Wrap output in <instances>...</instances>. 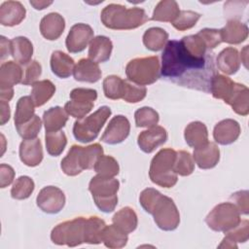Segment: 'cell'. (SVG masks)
I'll list each match as a JSON object with an SVG mask.
<instances>
[{
    "mask_svg": "<svg viewBox=\"0 0 249 249\" xmlns=\"http://www.w3.org/2000/svg\"><path fill=\"white\" fill-rule=\"evenodd\" d=\"M217 74L215 54L209 51L203 56L189 53L181 41H167L161 53L160 76L177 86L210 92L211 82Z\"/></svg>",
    "mask_w": 249,
    "mask_h": 249,
    "instance_id": "cell-1",
    "label": "cell"
},
{
    "mask_svg": "<svg viewBox=\"0 0 249 249\" xmlns=\"http://www.w3.org/2000/svg\"><path fill=\"white\" fill-rule=\"evenodd\" d=\"M104 26L114 30H129L143 25L149 20L146 12L138 7L127 9L120 4H109L101 12Z\"/></svg>",
    "mask_w": 249,
    "mask_h": 249,
    "instance_id": "cell-2",
    "label": "cell"
},
{
    "mask_svg": "<svg viewBox=\"0 0 249 249\" xmlns=\"http://www.w3.org/2000/svg\"><path fill=\"white\" fill-rule=\"evenodd\" d=\"M176 151L171 148L161 149L152 159L149 177L151 181L162 188H172L178 180L173 170Z\"/></svg>",
    "mask_w": 249,
    "mask_h": 249,
    "instance_id": "cell-3",
    "label": "cell"
},
{
    "mask_svg": "<svg viewBox=\"0 0 249 249\" xmlns=\"http://www.w3.org/2000/svg\"><path fill=\"white\" fill-rule=\"evenodd\" d=\"M120 183L115 177H103L96 175L91 178L89 184V191L90 192L95 205L102 212L110 213L115 210L118 203L117 193L119 191Z\"/></svg>",
    "mask_w": 249,
    "mask_h": 249,
    "instance_id": "cell-4",
    "label": "cell"
},
{
    "mask_svg": "<svg viewBox=\"0 0 249 249\" xmlns=\"http://www.w3.org/2000/svg\"><path fill=\"white\" fill-rule=\"evenodd\" d=\"M125 75L128 81L139 86L154 84L160 76L159 57L145 56L130 60L125 66Z\"/></svg>",
    "mask_w": 249,
    "mask_h": 249,
    "instance_id": "cell-5",
    "label": "cell"
},
{
    "mask_svg": "<svg viewBox=\"0 0 249 249\" xmlns=\"http://www.w3.org/2000/svg\"><path fill=\"white\" fill-rule=\"evenodd\" d=\"M87 218L77 217L55 226L51 232V239L54 244L75 247L86 243Z\"/></svg>",
    "mask_w": 249,
    "mask_h": 249,
    "instance_id": "cell-6",
    "label": "cell"
},
{
    "mask_svg": "<svg viewBox=\"0 0 249 249\" xmlns=\"http://www.w3.org/2000/svg\"><path fill=\"white\" fill-rule=\"evenodd\" d=\"M110 116L111 109L108 106H102L85 119L76 121L73 125L74 137L82 143H89L94 140Z\"/></svg>",
    "mask_w": 249,
    "mask_h": 249,
    "instance_id": "cell-7",
    "label": "cell"
},
{
    "mask_svg": "<svg viewBox=\"0 0 249 249\" xmlns=\"http://www.w3.org/2000/svg\"><path fill=\"white\" fill-rule=\"evenodd\" d=\"M240 221V213L231 202L216 205L205 218V223L212 231L223 232L233 229Z\"/></svg>",
    "mask_w": 249,
    "mask_h": 249,
    "instance_id": "cell-8",
    "label": "cell"
},
{
    "mask_svg": "<svg viewBox=\"0 0 249 249\" xmlns=\"http://www.w3.org/2000/svg\"><path fill=\"white\" fill-rule=\"evenodd\" d=\"M156 225L162 231H173L180 223V214L174 201L163 195H160L154 204L151 212Z\"/></svg>",
    "mask_w": 249,
    "mask_h": 249,
    "instance_id": "cell-9",
    "label": "cell"
},
{
    "mask_svg": "<svg viewBox=\"0 0 249 249\" xmlns=\"http://www.w3.org/2000/svg\"><path fill=\"white\" fill-rule=\"evenodd\" d=\"M96 98L95 89L77 88L71 90L70 101L65 103L64 109L68 115L80 120L91 111Z\"/></svg>",
    "mask_w": 249,
    "mask_h": 249,
    "instance_id": "cell-10",
    "label": "cell"
},
{
    "mask_svg": "<svg viewBox=\"0 0 249 249\" xmlns=\"http://www.w3.org/2000/svg\"><path fill=\"white\" fill-rule=\"evenodd\" d=\"M37 206L45 213L56 214L62 210L65 204L64 193L57 187H44L36 197Z\"/></svg>",
    "mask_w": 249,
    "mask_h": 249,
    "instance_id": "cell-11",
    "label": "cell"
},
{
    "mask_svg": "<svg viewBox=\"0 0 249 249\" xmlns=\"http://www.w3.org/2000/svg\"><path fill=\"white\" fill-rule=\"evenodd\" d=\"M92 39L93 30L89 24L76 23L70 28L65 45L69 53H77L84 51Z\"/></svg>",
    "mask_w": 249,
    "mask_h": 249,
    "instance_id": "cell-12",
    "label": "cell"
},
{
    "mask_svg": "<svg viewBox=\"0 0 249 249\" xmlns=\"http://www.w3.org/2000/svg\"><path fill=\"white\" fill-rule=\"evenodd\" d=\"M130 130V124L126 117L123 115L115 116L109 122L104 133L101 136V141L110 145H115L124 141Z\"/></svg>",
    "mask_w": 249,
    "mask_h": 249,
    "instance_id": "cell-13",
    "label": "cell"
},
{
    "mask_svg": "<svg viewBox=\"0 0 249 249\" xmlns=\"http://www.w3.org/2000/svg\"><path fill=\"white\" fill-rule=\"evenodd\" d=\"M167 140L166 130L160 125L149 127L142 131L137 138V144L144 153L150 154L154 152L158 147L161 146Z\"/></svg>",
    "mask_w": 249,
    "mask_h": 249,
    "instance_id": "cell-14",
    "label": "cell"
},
{
    "mask_svg": "<svg viewBox=\"0 0 249 249\" xmlns=\"http://www.w3.org/2000/svg\"><path fill=\"white\" fill-rule=\"evenodd\" d=\"M240 131V125L236 121L232 119H226L215 125L213 137L218 144L230 145L237 140Z\"/></svg>",
    "mask_w": 249,
    "mask_h": 249,
    "instance_id": "cell-15",
    "label": "cell"
},
{
    "mask_svg": "<svg viewBox=\"0 0 249 249\" xmlns=\"http://www.w3.org/2000/svg\"><path fill=\"white\" fill-rule=\"evenodd\" d=\"M19 159L27 166L39 165L43 160V149L40 139H23L19 145Z\"/></svg>",
    "mask_w": 249,
    "mask_h": 249,
    "instance_id": "cell-16",
    "label": "cell"
},
{
    "mask_svg": "<svg viewBox=\"0 0 249 249\" xmlns=\"http://www.w3.org/2000/svg\"><path fill=\"white\" fill-rule=\"evenodd\" d=\"M193 159L201 169H210L217 165L220 160V150L213 142L194 150Z\"/></svg>",
    "mask_w": 249,
    "mask_h": 249,
    "instance_id": "cell-17",
    "label": "cell"
},
{
    "mask_svg": "<svg viewBox=\"0 0 249 249\" xmlns=\"http://www.w3.org/2000/svg\"><path fill=\"white\" fill-rule=\"evenodd\" d=\"M25 8L18 1H6L0 7V23L4 26L19 24L25 18Z\"/></svg>",
    "mask_w": 249,
    "mask_h": 249,
    "instance_id": "cell-18",
    "label": "cell"
},
{
    "mask_svg": "<svg viewBox=\"0 0 249 249\" xmlns=\"http://www.w3.org/2000/svg\"><path fill=\"white\" fill-rule=\"evenodd\" d=\"M65 28V20L57 13H50L46 15L40 22V32L44 38L50 41L56 40L63 33Z\"/></svg>",
    "mask_w": 249,
    "mask_h": 249,
    "instance_id": "cell-19",
    "label": "cell"
},
{
    "mask_svg": "<svg viewBox=\"0 0 249 249\" xmlns=\"http://www.w3.org/2000/svg\"><path fill=\"white\" fill-rule=\"evenodd\" d=\"M102 72L98 63L89 59L82 58L75 65L73 76L76 81L86 83H96L100 80Z\"/></svg>",
    "mask_w": 249,
    "mask_h": 249,
    "instance_id": "cell-20",
    "label": "cell"
},
{
    "mask_svg": "<svg viewBox=\"0 0 249 249\" xmlns=\"http://www.w3.org/2000/svg\"><path fill=\"white\" fill-rule=\"evenodd\" d=\"M220 34L222 42L237 45L247 39L248 26L237 19H230L227 24L220 29Z\"/></svg>",
    "mask_w": 249,
    "mask_h": 249,
    "instance_id": "cell-21",
    "label": "cell"
},
{
    "mask_svg": "<svg viewBox=\"0 0 249 249\" xmlns=\"http://www.w3.org/2000/svg\"><path fill=\"white\" fill-rule=\"evenodd\" d=\"M113 50V44L110 38L106 36L94 37L89 47V58L96 63H102L109 60Z\"/></svg>",
    "mask_w": 249,
    "mask_h": 249,
    "instance_id": "cell-22",
    "label": "cell"
},
{
    "mask_svg": "<svg viewBox=\"0 0 249 249\" xmlns=\"http://www.w3.org/2000/svg\"><path fill=\"white\" fill-rule=\"evenodd\" d=\"M23 72L20 66L15 61L2 63L0 67V89H13L14 86L21 83Z\"/></svg>",
    "mask_w": 249,
    "mask_h": 249,
    "instance_id": "cell-23",
    "label": "cell"
},
{
    "mask_svg": "<svg viewBox=\"0 0 249 249\" xmlns=\"http://www.w3.org/2000/svg\"><path fill=\"white\" fill-rule=\"evenodd\" d=\"M231 105L232 110L241 116H246L249 113V89L246 86L234 83L233 89L229 99L226 102Z\"/></svg>",
    "mask_w": 249,
    "mask_h": 249,
    "instance_id": "cell-24",
    "label": "cell"
},
{
    "mask_svg": "<svg viewBox=\"0 0 249 249\" xmlns=\"http://www.w3.org/2000/svg\"><path fill=\"white\" fill-rule=\"evenodd\" d=\"M184 137L190 147L194 149L202 147L208 143L207 127L201 122H192L186 126Z\"/></svg>",
    "mask_w": 249,
    "mask_h": 249,
    "instance_id": "cell-25",
    "label": "cell"
},
{
    "mask_svg": "<svg viewBox=\"0 0 249 249\" xmlns=\"http://www.w3.org/2000/svg\"><path fill=\"white\" fill-rule=\"evenodd\" d=\"M75 62L72 57L61 51H55L51 56V69L53 73L61 78L66 79L73 74Z\"/></svg>",
    "mask_w": 249,
    "mask_h": 249,
    "instance_id": "cell-26",
    "label": "cell"
},
{
    "mask_svg": "<svg viewBox=\"0 0 249 249\" xmlns=\"http://www.w3.org/2000/svg\"><path fill=\"white\" fill-rule=\"evenodd\" d=\"M216 64L219 70L227 75L236 73L240 67V57L237 50L232 47L224 49L218 54Z\"/></svg>",
    "mask_w": 249,
    "mask_h": 249,
    "instance_id": "cell-27",
    "label": "cell"
},
{
    "mask_svg": "<svg viewBox=\"0 0 249 249\" xmlns=\"http://www.w3.org/2000/svg\"><path fill=\"white\" fill-rule=\"evenodd\" d=\"M33 45L29 39L18 36L11 40V55L19 64L26 65L31 61Z\"/></svg>",
    "mask_w": 249,
    "mask_h": 249,
    "instance_id": "cell-28",
    "label": "cell"
},
{
    "mask_svg": "<svg viewBox=\"0 0 249 249\" xmlns=\"http://www.w3.org/2000/svg\"><path fill=\"white\" fill-rule=\"evenodd\" d=\"M68 121V114L64 108L59 106L52 107L44 112L43 123L46 132L59 131L65 126Z\"/></svg>",
    "mask_w": 249,
    "mask_h": 249,
    "instance_id": "cell-29",
    "label": "cell"
},
{
    "mask_svg": "<svg viewBox=\"0 0 249 249\" xmlns=\"http://www.w3.org/2000/svg\"><path fill=\"white\" fill-rule=\"evenodd\" d=\"M82 146L73 145L67 155L61 160V169L68 176H76L80 174L84 168L81 160Z\"/></svg>",
    "mask_w": 249,
    "mask_h": 249,
    "instance_id": "cell-30",
    "label": "cell"
},
{
    "mask_svg": "<svg viewBox=\"0 0 249 249\" xmlns=\"http://www.w3.org/2000/svg\"><path fill=\"white\" fill-rule=\"evenodd\" d=\"M113 224L125 233L132 232L138 224L137 215L134 210L128 206L120 209L112 218Z\"/></svg>",
    "mask_w": 249,
    "mask_h": 249,
    "instance_id": "cell-31",
    "label": "cell"
},
{
    "mask_svg": "<svg viewBox=\"0 0 249 249\" xmlns=\"http://www.w3.org/2000/svg\"><path fill=\"white\" fill-rule=\"evenodd\" d=\"M168 39V33L160 27H151L143 35L144 46L152 51L159 52L164 49Z\"/></svg>",
    "mask_w": 249,
    "mask_h": 249,
    "instance_id": "cell-32",
    "label": "cell"
},
{
    "mask_svg": "<svg viewBox=\"0 0 249 249\" xmlns=\"http://www.w3.org/2000/svg\"><path fill=\"white\" fill-rule=\"evenodd\" d=\"M55 92V87L50 80H43L32 85L30 97L36 107L44 105Z\"/></svg>",
    "mask_w": 249,
    "mask_h": 249,
    "instance_id": "cell-33",
    "label": "cell"
},
{
    "mask_svg": "<svg viewBox=\"0 0 249 249\" xmlns=\"http://www.w3.org/2000/svg\"><path fill=\"white\" fill-rule=\"evenodd\" d=\"M180 12L179 6L176 1L173 0H162L160 1L152 16V19L156 21L172 22Z\"/></svg>",
    "mask_w": 249,
    "mask_h": 249,
    "instance_id": "cell-34",
    "label": "cell"
},
{
    "mask_svg": "<svg viewBox=\"0 0 249 249\" xmlns=\"http://www.w3.org/2000/svg\"><path fill=\"white\" fill-rule=\"evenodd\" d=\"M233 86L234 82L231 78L216 74L211 82L210 93H212L215 98L222 99L226 103L232 92Z\"/></svg>",
    "mask_w": 249,
    "mask_h": 249,
    "instance_id": "cell-35",
    "label": "cell"
},
{
    "mask_svg": "<svg viewBox=\"0 0 249 249\" xmlns=\"http://www.w3.org/2000/svg\"><path fill=\"white\" fill-rule=\"evenodd\" d=\"M128 240L127 233L121 231L114 224L105 226L102 233V242L108 248H123L126 245Z\"/></svg>",
    "mask_w": 249,
    "mask_h": 249,
    "instance_id": "cell-36",
    "label": "cell"
},
{
    "mask_svg": "<svg viewBox=\"0 0 249 249\" xmlns=\"http://www.w3.org/2000/svg\"><path fill=\"white\" fill-rule=\"evenodd\" d=\"M105 222L97 216H90L87 218V232L86 243L99 244L102 242V233L105 228Z\"/></svg>",
    "mask_w": 249,
    "mask_h": 249,
    "instance_id": "cell-37",
    "label": "cell"
},
{
    "mask_svg": "<svg viewBox=\"0 0 249 249\" xmlns=\"http://www.w3.org/2000/svg\"><path fill=\"white\" fill-rule=\"evenodd\" d=\"M45 140L47 152L53 157L59 156L67 144L66 135L61 130L46 132Z\"/></svg>",
    "mask_w": 249,
    "mask_h": 249,
    "instance_id": "cell-38",
    "label": "cell"
},
{
    "mask_svg": "<svg viewBox=\"0 0 249 249\" xmlns=\"http://www.w3.org/2000/svg\"><path fill=\"white\" fill-rule=\"evenodd\" d=\"M34 103L30 96H22L17 102L15 112V125L28 122L34 117Z\"/></svg>",
    "mask_w": 249,
    "mask_h": 249,
    "instance_id": "cell-39",
    "label": "cell"
},
{
    "mask_svg": "<svg viewBox=\"0 0 249 249\" xmlns=\"http://www.w3.org/2000/svg\"><path fill=\"white\" fill-rule=\"evenodd\" d=\"M173 170L180 176H189L194 172L195 160L189 152L183 150L176 152Z\"/></svg>",
    "mask_w": 249,
    "mask_h": 249,
    "instance_id": "cell-40",
    "label": "cell"
},
{
    "mask_svg": "<svg viewBox=\"0 0 249 249\" xmlns=\"http://www.w3.org/2000/svg\"><path fill=\"white\" fill-rule=\"evenodd\" d=\"M124 80L116 75L107 76L103 81V91L107 98L117 100L122 99Z\"/></svg>",
    "mask_w": 249,
    "mask_h": 249,
    "instance_id": "cell-41",
    "label": "cell"
},
{
    "mask_svg": "<svg viewBox=\"0 0 249 249\" xmlns=\"http://www.w3.org/2000/svg\"><path fill=\"white\" fill-rule=\"evenodd\" d=\"M34 188V182L30 177L20 176L15 181L11 189V196L15 199H25L30 196Z\"/></svg>",
    "mask_w": 249,
    "mask_h": 249,
    "instance_id": "cell-42",
    "label": "cell"
},
{
    "mask_svg": "<svg viewBox=\"0 0 249 249\" xmlns=\"http://www.w3.org/2000/svg\"><path fill=\"white\" fill-rule=\"evenodd\" d=\"M94 171L97 175L103 177H115L119 174V163L111 156H101L94 165Z\"/></svg>",
    "mask_w": 249,
    "mask_h": 249,
    "instance_id": "cell-43",
    "label": "cell"
},
{
    "mask_svg": "<svg viewBox=\"0 0 249 249\" xmlns=\"http://www.w3.org/2000/svg\"><path fill=\"white\" fill-rule=\"evenodd\" d=\"M103 155V149L100 144L94 143L92 145L82 147L81 160L84 169H91L94 167L97 160Z\"/></svg>",
    "mask_w": 249,
    "mask_h": 249,
    "instance_id": "cell-44",
    "label": "cell"
},
{
    "mask_svg": "<svg viewBox=\"0 0 249 249\" xmlns=\"http://www.w3.org/2000/svg\"><path fill=\"white\" fill-rule=\"evenodd\" d=\"M134 119L138 127H152L158 124L160 117L156 110L151 107H142L135 111Z\"/></svg>",
    "mask_w": 249,
    "mask_h": 249,
    "instance_id": "cell-45",
    "label": "cell"
},
{
    "mask_svg": "<svg viewBox=\"0 0 249 249\" xmlns=\"http://www.w3.org/2000/svg\"><path fill=\"white\" fill-rule=\"evenodd\" d=\"M146 93L147 89L145 87L124 80L122 99H124L125 102L137 103L145 98Z\"/></svg>",
    "mask_w": 249,
    "mask_h": 249,
    "instance_id": "cell-46",
    "label": "cell"
},
{
    "mask_svg": "<svg viewBox=\"0 0 249 249\" xmlns=\"http://www.w3.org/2000/svg\"><path fill=\"white\" fill-rule=\"evenodd\" d=\"M200 15L194 11H180L175 19L171 22L173 27L179 31H185L196 25Z\"/></svg>",
    "mask_w": 249,
    "mask_h": 249,
    "instance_id": "cell-47",
    "label": "cell"
},
{
    "mask_svg": "<svg viewBox=\"0 0 249 249\" xmlns=\"http://www.w3.org/2000/svg\"><path fill=\"white\" fill-rule=\"evenodd\" d=\"M41 127H42L41 119L36 115H34V117L28 122L16 125L18 135L23 139L36 138V136L41 130Z\"/></svg>",
    "mask_w": 249,
    "mask_h": 249,
    "instance_id": "cell-48",
    "label": "cell"
},
{
    "mask_svg": "<svg viewBox=\"0 0 249 249\" xmlns=\"http://www.w3.org/2000/svg\"><path fill=\"white\" fill-rule=\"evenodd\" d=\"M248 237H249L248 220L240 221V223L236 227L225 232V238L234 243L246 242L248 240Z\"/></svg>",
    "mask_w": 249,
    "mask_h": 249,
    "instance_id": "cell-49",
    "label": "cell"
},
{
    "mask_svg": "<svg viewBox=\"0 0 249 249\" xmlns=\"http://www.w3.org/2000/svg\"><path fill=\"white\" fill-rule=\"evenodd\" d=\"M197 35L201 38L203 43L205 44L208 50H212L216 48L222 42L220 29H211V28H204L200 30Z\"/></svg>",
    "mask_w": 249,
    "mask_h": 249,
    "instance_id": "cell-50",
    "label": "cell"
},
{
    "mask_svg": "<svg viewBox=\"0 0 249 249\" xmlns=\"http://www.w3.org/2000/svg\"><path fill=\"white\" fill-rule=\"evenodd\" d=\"M41 73H42L41 64L37 60L30 61L28 64H26L21 84L24 86L35 84L38 78L41 76Z\"/></svg>",
    "mask_w": 249,
    "mask_h": 249,
    "instance_id": "cell-51",
    "label": "cell"
},
{
    "mask_svg": "<svg viewBox=\"0 0 249 249\" xmlns=\"http://www.w3.org/2000/svg\"><path fill=\"white\" fill-rule=\"evenodd\" d=\"M161 194L159 191H157L156 189H153V188H148V189L143 190L139 196V202H140L142 208L147 213L150 214L154 204L156 203L157 199L159 198V196Z\"/></svg>",
    "mask_w": 249,
    "mask_h": 249,
    "instance_id": "cell-52",
    "label": "cell"
},
{
    "mask_svg": "<svg viewBox=\"0 0 249 249\" xmlns=\"http://www.w3.org/2000/svg\"><path fill=\"white\" fill-rule=\"evenodd\" d=\"M248 191H238L234 194H232L230 197V199L232 201L239 211L240 214L247 215L249 212V195Z\"/></svg>",
    "mask_w": 249,
    "mask_h": 249,
    "instance_id": "cell-53",
    "label": "cell"
},
{
    "mask_svg": "<svg viewBox=\"0 0 249 249\" xmlns=\"http://www.w3.org/2000/svg\"><path fill=\"white\" fill-rule=\"evenodd\" d=\"M15 178V171L12 166L2 163L0 165V187L6 188Z\"/></svg>",
    "mask_w": 249,
    "mask_h": 249,
    "instance_id": "cell-54",
    "label": "cell"
},
{
    "mask_svg": "<svg viewBox=\"0 0 249 249\" xmlns=\"http://www.w3.org/2000/svg\"><path fill=\"white\" fill-rule=\"evenodd\" d=\"M0 53H1V59H4L5 57L11 54V41L4 36H1V40H0Z\"/></svg>",
    "mask_w": 249,
    "mask_h": 249,
    "instance_id": "cell-55",
    "label": "cell"
},
{
    "mask_svg": "<svg viewBox=\"0 0 249 249\" xmlns=\"http://www.w3.org/2000/svg\"><path fill=\"white\" fill-rule=\"evenodd\" d=\"M0 109H1V125H4L9 120H10V116H11V110H10V106L8 104L7 101H0Z\"/></svg>",
    "mask_w": 249,
    "mask_h": 249,
    "instance_id": "cell-56",
    "label": "cell"
},
{
    "mask_svg": "<svg viewBox=\"0 0 249 249\" xmlns=\"http://www.w3.org/2000/svg\"><path fill=\"white\" fill-rule=\"evenodd\" d=\"M14 96V89H0V98L3 101L9 102Z\"/></svg>",
    "mask_w": 249,
    "mask_h": 249,
    "instance_id": "cell-57",
    "label": "cell"
},
{
    "mask_svg": "<svg viewBox=\"0 0 249 249\" xmlns=\"http://www.w3.org/2000/svg\"><path fill=\"white\" fill-rule=\"evenodd\" d=\"M53 2L52 1H30V4L34 7V9L36 10H43L45 8H47L48 6H50Z\"/></svg>",
    "mask_w": 249,
    "mask_h": 249,
    "instance_id": "cell-58",
    "label": "cell"
},
{
    "mask_svg": "<svg viewBox=\"0 0 249 249\" xmlns=\"http://www.w3.org/2000/svg\"><path fill=\"white\" fill-rule=\"evenodd\" d=\"M241 55L239 56L240 57V61L244 64V66L247 68V62H248V58H247V56H248V46H245L244 48H243V50L241 51V53H240Z\"/></svg>",
    "mask_w": 249,
    "mask_h": 249,
    "instance_id": "cell-59",
    "label": "cell"
}]
</instances>
